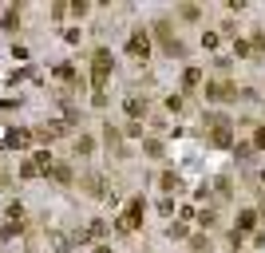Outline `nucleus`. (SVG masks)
Here are the masks:
<instances>
[{
  "label": "nucleus",
  "instance_id": "obj_1",
  "mask_svg": "<svg viewBox=\"0 0 265 253\" xmlns=\"http://www.w3.org/2000/svg\"><path fill=\"white\" fill-rule=\"evenodd\" d=\"M206 99H214V103H230V99H237V91L230 87V83H206Z\"/></svg>",
  "mask_w": 265,
  "mask_h": 253
},
{
  "label": "nucleus",
  "instance_id": "obj_2",
  "mask_svg": "<svg viewBox=\"0 0 265 253\" xmlns=\"http://www.w3.org/2000/svg\"><path fill=\"white\" fill-rule=\"evenodd\" d=\"M253 222H257V214H253V210H241V214H237V234H250Z\"/></svg>",
  "mask_w": 265,
  "mask_h": 253
},
{
  "label": "nucleus",
  "instance_id": "obj_3",
  "mask_svg": "<svg viewBox=\"0 0 265 253\" xmlns=\"http://www.w3.org/2000/svg\"><path fill=\"white\" fill-rule=\"evenodd\" d=\"M190 249H194V253H210V238L194 234V238H190Z\"/></svg>",
  "mask_w": 265,
  "mask_h": 253
},
{
  "label": "nucleus",
  "instance_id": "obj_4",
  "mask_svg": "<svg viewBox=\"0 0 265 253\" xmlns=\"http://www.w3.org/2000/svg\"><path fill=\"white\" fill-rule=\"evenodd\" d=\"M198 79H202V72H198V67H186V72H182V83H186V87H194Z\"/></svg>",
  "mask_w": 265,
  "mask_h": 253
},
{
  "label": "nucleus",
  "instance_id": "obj_5",
  "mask_svg": "<svg viewBox=\"0 0 265 253\" xmlns=\"http://www.w3.org/2000/svg\"><path fill=\"white\" fill-rule=\"evenodd\" d=\"M127 115H147V99H143V103L131 99V103H127Z\"/></svg>",
  "mask_w": 265,
  "mask_h": 253
},
{
  "label": "nucleus",
  "instance_id": "obj_6",
  "mask_svg": "<svg viewBox=\"0 0 265 253\" xmlns=\"http://www.w3.org/2000/svg\"><path fill=\"white\" fill-rule=\"evenodd\" d=\"M159 182H162V190H178V174H170V170H166Z\"/></svg>",
  "mask_w": 265,
  "mask_h": 253
},
{
  "label": "nucleus",
  "instance_id": "obj_7",
  "mask_svg": "<svg viewBox=\"0 0 265 253\" xmlns=\"http://www.w3.org/2000/svg\"><path fill=\"white\" fill-rule=\"evenodd\" d=\"M143 150H147V154H154V158H159V154H162V143H154V139H147V143H143Z\"/></svg>",
  "mask_w": 265,
  "mask_h": 253
},
{
  "label": "nucleus",
  "instance_id": "obj_8",
  "mask_svg": "<svg viewBox=\"0 0 265 253\" xmlns=\"http://www.w3.org/2000/svg\"><path fill=\"white\" fill-rule=\"evenodd\" d=\"M178 16H182V20H198V8H194V4H186V8H178Z\"/></svg>",
  "mask_w": 265,
  "mask_h": 253
},
{
  "label": "nucleus",
  "instance_id": "obj_9",
  "mask_svg": "<svg viewBox=\"0 0 265 253\" xmlns=\"http://www.w3.org/2000/svg\"><path fill=\"white\" fill-rule=\"evenodd\" d=\"M253 147L265 150V127H257V131H253Z\"/></svg>",
  "mask_w": 265,
  "mask_h": 253
},
{
  "label": "nucleus",
  "instance_id": "obj_10",
  "mask_svg": "<svg viewBox=\"0 0 265 253\" xmlns=\"http://www.w3.org/2000/svg\"><path fill=\"white\" fill-rule=\"evenodd\" d=\"M166 234H170V238H186V225H182V222H174L170 229H166Z\"/></svg>",
  "mask_w": 265,
  "mask_h": 253
},
{
  "label": "nucleus",
  "instance_id": "obj_11",
  "mask_svg": "<svg viewBox=\"0 0 265 253\" xmlns=\"http://www.w3.org/2000/svg\"><path fill=\"white\" fill-rule=\"evenodd\" d=\"M202 48H218V32H206L202 36Z\"/></svg>",
  "mask_w": 265,
  "mask_h": 253
},
{
  "label": "nucleus",
  "instance_id": "obj_12",
  "mask_svg": "<svg viewBox=\"0 0 265 253\" xmlns=\"http://www.w3.org/2000/svg\"><path fill=\"white\" fill-rule=\"evenodd\" d=\"M166 107H170V111L178 115V111H182V95H170V99H166Z\"/></svg>",
  "mask_w": 265,
  "mask_h": 253
},
{
  "label": "nucleus",
  "instance_id": "obj_13",
  "mask_svg": "<svg viewBox=\"0 0 265 253\" xmlns=\"http://www.w3.org/2000/svg\"><path fill=\"white\" fill-rule=\"evenodd\" d=\"M95 253H111V249H107V245H99V249H95Z\"/></svg>",
  "mask_w": 265,
  "mask_h": 253
}]
</instances>
